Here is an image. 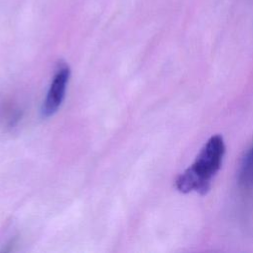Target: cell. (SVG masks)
<instances>
[{"label":"cell","instance_id":"3","mask_svg":"<svg viewBox=\"0 0 253 253\" xmlns=\"http://www.w3.org/2000/svg\"><path fill=\"white\" fill-rule=\"evenodd\" d=\"M238 185L243 189L253 188V144L244 154L237 174Z\"/></svg>","mask_w":253,"mask_h":253},{"label":"cell","instance_id":"2","mask_svg":"<svg viewBox=\"0 0 253 253\" xmlns=\"http://www.w3.org/2000/svg\"><path fill=\"white\" fill-rule=\"evenodd\" d=\"M69 75V67L65 64H61L56 70L42 107V113L44 116L53 115L60 107L64 99Z\"/></svg>","mask_w":253,"mask_h":253},{"label":"cell","instance_id":"1","mask_svg":"<svg viewBox=\"0 0 253 253\" xmlns=\"http://www.w3.org/2000/svg\"><path fill=\"white\" fill-rule=\"evenodd\" d=\"M224 153L225 145L221 135L216 134L209 138L192 165L178 176L176 180L178 191L206 194L221 167Z\"/></svg>","mask_w":253,"mask_h":253}]
</instances>
